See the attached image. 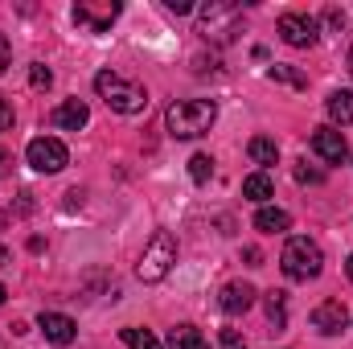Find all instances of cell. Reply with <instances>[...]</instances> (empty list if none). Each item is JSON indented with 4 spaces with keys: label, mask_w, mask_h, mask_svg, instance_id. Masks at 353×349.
Listing matches in <instances>:
<instances>
[{
    "label": "cell",
    "mask_w": 353,
    "mask_h": 349,
    "mask_svg": "<svg viewBox=\"0 0 353 349\" xmlns=\"http://www.w3.org/2000/svg\"><path fill=\"white\" fill-rule=\"evenodd\" d=\"M214 119H218L214 99H181V103H173V107L165 111L169 136H176V140H197V136H205V132L214 128Z\"/></svg>",
    "instance_id": "1"
},
{
    "label": "cell",
    "mask_w": 353,
    "mask_h": 349,
    "mask_svg": "<svg viewBox=\"0 0 353 349\" xmlns=\"http://www.w3.org/2000/svg\"><path fill=\"white\" fill-rule=\"evenodd\" d=\"M279 267H283V275H288V279H296V283H308V279H316V275H321L325 255H321V247H316L308 235H292V239L283 243Z\"/></svg>",
    "instance_id": "2"
},
{
    "label": "cell",
    "mask_w": 353,
    "mask_h": 349,
    "mask_svg": "<svg viewBox=\"0 0 353 349\" xmlns=\"http://www.w3.org/2000/svg\"><path fill=\"white\" fill-rule=\"evenodd\" d=\"M94 90H99V94L107 99V107L119 111V115H140V111L148 107V90L140 87V83L119 79L115 70H99V74H94Z\"/></svg>",
    "instance_id": "3"
},
{
    "label": "cell",
    "mask_w": 353,
    "mask_h": 349,
    "mask_svg": "<svg viewBox=\"0 0 353 349\" xmlns=\"http://www.w3.org/2000/svg\"><path fill=\"white\" fill-rule=\"evenodd\" d=\"M173 263H176V239L169 230H157V235L148 239L140 263H136V275H140L144 283H161V279L173 271Z\"/></svg>",
    "instance_id": "4"
},
{
    "label": "cell",
    "mask_w": 353,
    "mask_h": 349,
    "mask_svg": "<svg viewBox=\"0 0 353 349\" xmlns=\"http://www.w3.org/2000/svg\"><path fill=\"white\" fill-rule=\"evenodd\" d=\"M239 29H243V17H239L234 4L214 0V4L201 8V33H205V37H214V41H234Z\"/></svg>",
    "instance_id": "5"
},
{
    "label": "cell",
    "mask_w": 353,
    "mask_h": 349,
    "mask_svg": "<svg viewBox=\"0 0 353 349\" xmlns=\"http://www.w3.org/2000/svg\"><path fill=\"white\" fill-rule=\"evenodd\" d=\"M25 157H29V165H33L37 173H62V169L70 165L66 144H62V140H54V136H37V140H29Z\"/></svg>",
    "instance_id": "6"
},
{
    "label": "cell",
    "mask_w": 353,
    "mask_h": 349,
    "mask_svg": "<svg viewBox=\"0 0 353 349\" xmlns=\"http://www.w3.org/2000/svg\"><path fill=\"white\" fill-rule=\"evenodd\" d=\"M279 37L288 46H296V50H312L316 37H321V25L312 17H304V12H283L279 17Z\"/></svg>",
    "instance_id": "7"
},
{
    "label": "cell",
    "mask_w": 353,
    "mask_h": 349,
    "mask_svg": "<svg viewBox=\"0 0 353 349\" xmlns=\"http://www.w3.org/2000/svg\"><path fill=\"white\" fill-rule=\"evenodd\" d=\"M308 148H312L325 165H341V161L350 157V144H345V136H341L337 128H316L312 140H308Z\"/></svg>",
    "instance_id": "8"
},
{
    "label": "cell",
    "mask_w": 353,
    "mask_h": 349,
    "mask_svg": "<svg viewBox=\"0 0 353 349\" xmlns=\"http://www.w3.org/2000/svg\"><path fill=\"white\" fill-rule=\"evenodd\" d=\"M345 325H350V312H345V304H341V300H321V304L312 308V329H316V333L337 337Z\"/></svg>",
    "instance_id": "9"
},
{
    "label": "cell",
    "mask_w": 353,
    "mask_h": 349,
    "mask_svg": "<svg viewBox=\"0 0 353 349\" xmlns=\"http://www.w3.org/2000/svg\"><path fill=\"white\" fill-rule=\"evenodd\" d=\"M115 17H119V4L115 0H107V4H74V21L87 25L90 33H107Z\"/></svg>",
    "instance_id": "10"
},
{
    "label": "cell",
    "mask_w": 353,
    "mask_h": 349,
    "mask_svg": "<svg viewBox=\"0 0 353 349\" xmlns=\"http://www.w3.org/2000/svg\"><path fill=\"white\" fill-rule=\"evenodd\" d=\"M37 329H41L46 341H54V346H70V341L79 337V325H74L70 317H62V312H41V317H37Z\"/></svg>",
    "instance_id": "11"
},
{
    "label": "cell",
    "mask_w": 353,
    "mask_h": 349,
    "mask_svg": "<svg viewBox=\"0 0 353 349\" xmlns=\"http://www.w3.org/2000/svg\"><path fill=\"white\" fill-rule=\"evenodd\" d=\"M255 304V288L251 283H226L222 292H218V308L226 312V317H239V312H247Z\"/></svg>",
    "instance_id": "12"
},
{
    "label": "cell",
    "mask_w": 353,
    "mask_h": 349,
    "mask_svg": "<svg viewBox=\"0 0 353 349\" xmlns=\"http://www.w3.org/2000/svg\"><path fill=\"white\" fill-rule=\"evenodd\" d=\"M54 128H66V132H79V128H87V119H90V111H87V103L83 99H66V103H58L54 107Z\"/></svg>",
    "instance_id": "13"
},
{
    "label": "cell",
    "mask_w": 353,
    "mask_h": 349,
    "mask_svg": "<svg viewBox=\"0 0 353 349\" xmlns=\"http://www.w3.org/2000/svg\"><path fill=\"white\" fill-rule=\"evenodd\" d=\"M288 226H292V214H288V210H279V206H259L255 230H263V235H283Z\"/></svg>",
    "instance_id": "14"
},
{
    "label": "cell",
    "mask_w": 353,
    "mask_h": 349,
    "mask_svg": "<svg viewBox=\"0 0 353 349\" xmlns=\"http://www.w3.org/2000/svg\"><path fill=\"white\" fill-rule=\"evenodd\" d=\"M247 157H251V161H255V165H275V161H279V144H275V140H271V136H255V140H251V144H247Z\"/></svg>",
    "instance_id": "15"
},
{
    "label": "cell",
    "mask_w": 353,
    "mask_h": 349,
    "mask_svg": "<svg viewBox=\"0 0 353 349\" xmlns=\"http://www.w3.org/2000/svg\"><path fill=\"white\" fill-rule=\"evenodd\" d=\"M329 119L333 123H353V90H333L329 94Z\"/></svg>",
    "instance_id": "16"
},
{
    "label": "cell",
    "mask_w": 353,
    "mask_h": 349,
    "mask_svg": "<svg viewBox=\"0 0 353 349\" xmlns=\"http://www.w3.org/2000/svg\"><path fill=\"white\" fill-rule=\"evenodd\" d=\"M271 193H275V189H271V177H267V173H251L247 181H243V197H247V201H255V206H263Z\"/></svg>",
    "instance_id": "17"
},
{
    "label": "cell",
    "mask_w": 353,
    "mask_h": 349,
    "mask_svg": "<svg viewBox=\"0 0 353 349\" xmlns=\"http://www.w3.org/2000/svg\"><path fill=\"white\" fill-rule=\"evenodd\" d=\"M169 349H205V337L193 325H176L169 329Z\"/></svg>",
    "instance_id": "18"
},
{
    "label": "cell",
    "mask_w": 353,
    "mask_h": 349,
    "mask_svg": "<svg viewBox=\"0 0 353 349\" xmlns=\"http://www.w3.org/2000/svg\"><path fill=\"white\" fill-rule=\"evenodd\" d=\"M267 79H271V83H288V87H296V90L308 87V79H304L300 70H292V66H271V70H267Z\"/></svg>",
    "instance_id": "19"
},
{
    "label": "cell",
    "mask_w": 353,
    "mask_h": 349,
    "mask_svg": "<svg viewBox=\"0 0 353 349\" xmlns=\"http://www.w3.org/2000/svg\"><path fill=\"white\" fill-rule=\"evenodd\" d=\"M119 337H123V346L128 349H161V341H157L148 329H123Z\"/></svg>",
    "instance_id": "20"
},
{
    "label": "cell",
    "mask_w": 353,
    "mask_h": 349,
    "mask_svg": "<svg viewBox=\"0 0 353 349\" xmlns=\"http://www.w3.org/2000/svg\"><path fill=\"white\" fill-rule=\"evenodd\" d=\"M267 317H271V325H275V329H283V325H288V308H283V292H267Z\"/></svg>",
    "instance_id": "21"
},
{
    "label": "cell",
    "mask_w": 353,
    "mask_h": 349,
    "mask_svg": "<svg viewBox=\"0 0 353 349\" xmlns=\"http://www.w3.org/2000/svg\"><path fill=\"white\" fill-rule=\"evenodd\" d=\"M189 177H193L197 185H205V181L214 177V161H210L205 152H197V157H189Z\"/></svg>",
    "instance_id": "22"
},
{
    "label": "cell",
    "mask_w": 353,
    "mask_h": 349,
    "mask_svg": "<svg viewBox=\"0 0 353 349\" xmlns=\"http://www.w3.org/2000/svg\"><path fill=\"white\" fill-rule=\"evenodd\" d=\"M29 83H33L37 90H50L54 87V74H50L46 66H29Z\"/></svg>",
    "instance_id": "23"
},
{
    "label": "cell",
    "mask_w": 353,
    "mask_h": 349,
    "mask_svg": "<svg viewBox=\"0 0 353 349\" xmlns=\"http://www.w3.org/2000/svg\"><path fill=\"white\" fill-rule=\"evenodd\" d=\"M296 181H300V185H321L325 173H321V169H308V161H304V165H296Z\"/></svg>",
    "instance_id": "24"
},
{
    "label": "cell",
    "mask_w": 353,
    "mask_h": 349,
    "mask_svg": "<svg viewBox=\"0 0 353 349\" xmlns=\"http://www.w3.org/2000/svg\"><path fill=\"white\" fill-rule=\"evenodd\" d=\"M222 349H247V337L239 329H222Z\"/></svg>",
    "instance_id": "25"
},
{
    "label": "cell",
    "mask_w": 353,
    "mask_h": 349,
    "mask_svg": "<svg viewBox=\"0 0 353 349\" xmlns=\"http://www.w3.org/2000/svg\"><path fill=\"white\" fill-rule=\"evenodd\" d=\"M8 128H12V103L0 94V132H8Z\"/></svg>",
    "instance_id": "26"
},
{
    "label": "cell",
    "mask_w": 353,
    "mask_h": 349,
    "mask_svg": "<svg viewBox=\"0 0 353 349\" xmlns=\"http://www.w3.org/2000/svg\"><path fill=\"white\" fill-rule=\"evenodd\" d=\"M165 8H169V12H176V17L193 12V4H189V0H165Z\"/></svg>",
    "instance_id": "27"
},
{
    "label": "cell",
    "mask_w": 353,
    "mask_h": 349,
    "mask_svg": "<svg viewBox=\"0 0 353 349\" xmlns=\"http://www.w3.org/2000/svg\"><path fill=\"white\" fill-rule=\"evenodd\" d=\"M8 58H12V50H8V37L0 33V74L8 70Z\"/></svg>",
    "instance_id": "28"
},
{
    "label": "cell",
    "mask_w": 353,
    "mask_h": 349,
    "mask_svg": "<svg viewBox=\"0 0 353 349\" xmlns=\"http://www.w3.org/2000/svg\"><path fill=\"white\" fill-rule=\"evenodd\" d=\"M325 21H329V25H337V29H341V25H345V12H341V8H329V12H325Z\"/></svg>",
    "instance_id": "29"
},
{
    "label": "cell",
    "mask_w": 353,
    "mask_h": 349,
    "mask_svg": "<svg viewBox=\"0 0 353 349\" xmlns=\"http://www.w3.org/2000/svg\"><path fill=\"white\" fill-rule=\"evenodd\" d=\"M8 169H12V152L0 148V177H8Z\"/></svg>",
    "instance_id": "30"
},
{
    "label": "cell",
    "mask_w": 353,
    "mask_h": 349,
    "mask_svg": "<svg viewBox=\"0 0 353 349\" xmlns=\"http://www.w3.org/2000/svg\"><path fill=\"white\" fill-rule=\"evenodd\" d=\"M4 263H8V251H4V247H0V267H4Z\"/></svg>",
    "instance_id": "31"
},
{
    "label": "cell",
    "mask_w": 353,
    "mask_h": 349,
    "mask_svg": "<svg viewBox=\"0 0 353 349\" xmlns=\"http://www.w3.org/2000/svg\"><path fill=\"white\" fill-rule=\"evenodd\" d=\"M345 271H350V279H353V255H350V263H345Z\"/></svg>",
    "instance_id": "32"
},
{
    "label": "cell",
    "mask_w": 353,
    "mask_h": 349,
    "mask_svg": "<svg viewBox=\"0 0 353 349\" xmlns=\"http://www.w3.org/2000/svg\"><path fill=\"white\" fill-rule=\"evenodd\" d=\"M4 296H8V292H4V283H0V304H4Z\"/></svg>",
    "instance_id": "33"
},
{
    "label": "cell",
    "mask_w": 353,
    "mask_h": 349,
    "mask_svg": "<svg viewBox=\"0 0 353 349\" xmlns=\"http://www.w3.org/2000/svg\"><path fill=\"white\" fill-rule=\"evenodd\" d=\"M350 74H353V50H350Z\"/></svg>",
    "instance_id": "34"
}]
</instances>
